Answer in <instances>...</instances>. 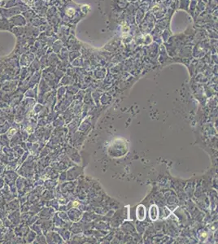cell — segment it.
<instances>
[{
	"label": "cell",
	"mask_w": 218,
	"mask_h": 244,
	"mask_svg": "<svg viewBox=\"0 0 218 244\" xmlns=\"http://www.w3.org/2000/svg\"><path fill=\"white\" fill-rule=\"evenodd\" d=\"M3 178L4 179V182L8 186H11L12 184L16 183V181L19 177L17 172L15 170H8L6 169L4 173L3 174Z\"/></svg>",
	"instance_id": "3"
},
{
	"label": "cell",
	"mask_w": 218,
	"mask_h": 244,
	"mask_svg": "<svg viewBox=\"0 0 218 244\" xmlns=\"http://www.w3.org/2000/svg\"><path fill=\"white\" fill-rule=\"evenodd\" d=\"M5 170H6V165L3 164V163H1V164H0V177L3 176V174L4 173Z\"/></svg>",
	"instance_id": "30"
},
{
	"label": "cell",
	"mask_w": 218,
	"mask_h": 244,
	"mask_svg": "<svg viewBox=\"0 0 218 244\" xmlns=\"http://www.w3.org/2000/svg\"><path fill=\"white\" fill-rule=\"evenodd\" d=\"M4 185H5V182H4L3 178V177H0V189H2Z\"/></svg>",
	"instance_id": "31"
},
{
	"label": "cell",
	"mask_w": 218,
	"mask_h": 244,
	"mask_svg": "<svg viewBox=\"0 0 218 244\" xmlns=\"http://www.w3.org/2000/svg\"><path fill=\"white\" fill-rule=\"evenodd\" d=\"M20 201L17 198H15L13 199L10 200L7 202L6 205H5V209L8 211V212H12V211H16V210H20Z\"/></svg>",
	"instance_id": "5"
},
{
	"label": "cell",
	"mask_w": 218,
	"mask_h": 244,
	"mask_svg": "<svg viewBox=\"0 0 218 244\" xmlns=\"http://www.w3.org/2000/svg\"><path fill=\"white\" fill-rule=\"evenodd\" d=\"M29 227H30V230H34V232L36 233V234H38V235L41 234V228H40V226L38 225V223H34V224L31 225Z\"/></svg>",
	"instance_id": "22"
},
{
	"label": "cell",
	"mask_w": 218,
	"mask_h": 244,
	"mask_svg": "<svg viewBox=\"0 0 218 244\" xmlns=\"http://www.w3.org/2000/svg\"><path fill=\"white\" fill-rule=\"evenodd\" d=\"M2 225H3V222H2V220H0V227H1Z\"/></svg>",
	"instance_id": "34"
},
{
	"label": "cell",
	"mask_w": 218,
	"mask_h": 244,
	"mask_svg": "<svg viewBox=\"0 0 218 244\" xmlns=\"http://www.w3.org/2000/svg\"><path fill=\"white\" fill-rule=\"evenodd\" d=\"M3 225L4 227H6V228H10V229H14L15 228L14 225L12 224V222L8 220V218L5 219L4 220H3Z\"/></svg>",
	"instance_id": "24"
},
{
	"label": "cell",
	"mask_w": 218,
	"mask_h": 244,
	"mask_svg": "<svg viewBox=\"0 0 218 244\" xmlns=\"http://www.w3.org/2000/svg\"><path fill=\"white\" fill-rule=\"evenodd\" d=\"M20 136H21V138H22V140L24 141V142H26L27 139H28L29 134L26 130H22V129H20Z\"/></svg>",
	"instance_id": "25"
},
{
	"label": "cell",
	"mask_w": 218,
	"mask_h": 244,
	"mask_svg": "<svg viewBox=\"0 0 218 244\" xmlns=\"http://www.w3.org/2000/svg\"><path fill=\"white\" fill-rule=\"evenodd\" d=\"M38 217L36 216V215H35V214H34H34H31V215H30V216H29V218L28 221L26 222V225H29V226H30V225H33V224H34V223H35V222H36L37 220H38Z\"/></svg>",
	"instance_id": "20"
},
{
	"label": "cell",
	"mask_w": 218,
	"mask_h": 244,
	"mask_svg": "<svg viewBox=\"0 0 218 244\" xmlns=\"http://www.w3.org/2000/svg\"><path fill=\"white\" fill-rule=\"evenodd\" d=\"M17 199L20 201V204H24V203L27 202V194H25V195H18L17 196Z\"/></svg>",
	"instance_id": "29"
},
{
	"label": "cell",
	"mask_w": 218,
	"mask_h": 244,
	"mask_svg": "<svg viewBox=\"0 0 218 244\" xmlns=\"http://www.w3.org/2000/svg\"><path fill=\"white\" fill-rule=\"evenodd\" d=\"M15 237H16V234H15L14 230H13V229L8 228L3 242L4 243H12V240L14 239Z\"/></svg>",
	"instance_id": "10"
},
{
	"label": "cell",
	"mask_w": 218,
	"mask_h": 244,
	"mask_svg": "<svg viewBox=\"0 0 218 244\" xmlns=\"http://www.w3.org/2000/svg\"><path fill=\"white\" fill-rule=\"evenodd\" d=\"M0 164H1V161H0Z\"/></svg>",
	"instance_id": "35"
},
{
	"label": "cell",
	"mask_w": 218,
	"mask_h": 244,
	"mask_svg": "<svg viewBox=\"0 0 218 244\" xmlns=\"http://www.w3.org/2000/svg\"><path fill=\"white\" fill-rule=\"evenodd\" d=\"M34 161H27L25 160L16 170L19 176L25 178H32L34 176Z\"/></svg>",
	"instance_id": "1"
},
{
	"label": "cell",
	"mask_w": 218,
	"mask_h": 244,
	"mask_svg": "<svg viewBox=\"0 0 218 244\" xmlns=\"http://www.w3.org/2000/svg\"><path fill=\"white\" fill-rule=\"evenodd\" d=\"M19 164H18V159H14V160H10V161H8V164H6V169L8 170H15L16 171L19 168Z\"/></svg>",
	"instance_id": "12"
},
{
	"label": "cell",
	"mask_w": 218,
	"mask_h": 244,
	"mask_svg": "<svg viewBox=\"0 0 218 244\" xmlns=\"http://www.w3.org/2000/svg\"><path fill=\"white\" fill-rule=\"evenodd\" d=\"M36 233L34 232V230H30L27 234L24 235L23 238H24V240L25 243H31L34 241L35 238H36Z\"/></svg>",
	"instance_id": "11"
},
{
	"label": "cell",
	"mask_w": 218,
	"mask_h": 244,
	"mask_svg": "<svg viewBox=\"0 0 218 244\" xmlns=\"http://www.w3.org/2000/svg\"><path fill=\"white\" fill-rule=\"evenodd\" d=\"M12 243H25V242H24V238H23V237L16 236L14 238V239L12 240Z\"/></svg>",
	"instance_id": "27"
},
{
	"label": "cell",
	"mask_w": 218,
	"mask_h": 244,
	"mask_svg": "<svg viewBox=\"0 0 218 244\" xmlns=\"http://www.w3.org/2000/svg\"><path fill=\"white\" fill-rule=\"evenodd\" d=\"M6 204H7L6 199H4L3 195V194L1 193V191H0V208H5V205H6Z\"/></svg>",
	"instance_id": "28"
},
{
	"label": "cell",
	"mask_w": 218,
	"mask_h": 244,
	"mask_svg": "<svg viewBox=\"0 0 218 244\" xmlns=\"http://www.w3.org/2000/svg\"><path fill=\"white\" fill-rule=\"evenodd\" d=\"M3 148V145L0 143V151H2Z\"/></svg>",
	"instance_id": "33"
},
{
	"label": "cell",
	"mask_w": 218,
	"mask_h": 244,
	"mask_svg": "<svg viewBox=\"0 0 218 244\" xmlns=\"http://www.w3.org/2000/svg\"><path fill=\"white\" fill-rule=\"evenodd\" d=\"M0 143L3 146H8L10 145V139L8 138L6 134H0Z\"/></svg>",
	"instance_id": "15"
},
{
	"label": "cell",
	"mask_w": 218,
	"mask_h": 244,
	"mask_svg": "<svg viewBox=\"0 0 218 244\" xmlns=\"http://www.w3.org/2000/svg\"><path fill=\"white\" fill-rule=\"evenodd\" d=\"M8 219L14 225L15 227L20 224V210L12 211L8 214Z\"/></svg>",
	"instance_id": "4"
},
{
	"label": "cell",
	"mask_w": 218,
	"mask_h": 244,
	"mask_svg": "<svg viewBox=\"0 0 218 244\" xmlns=\"http://www.w3.org/2000/svg\"><path fill=\"white\" fill-rule=\"evenodd\" d=\"M13 230H14L16 236L24 237L30 230V227L25 224H20L19 225L16 226Z\"/></svg>",
	"instance_id": "6"
},
{
	"label": "cell",
	"mask_w": 218,
	"mask_h": 244,
	"mask_svg": "<svg viewBox=\"0 0 218 244\" xmlns=\"http://www.w3.org/2000/svg\"><path fill=\"white\" fill-rule=\"evenodd\" d=\"M7 230H8V228L6 227H4L3 225H2L0 227V241L2 242H3L4 238H5V235H6Z\"/></svg>",
	"instance_id": "21"
},
{
	"label": "cell",
	"mask_w": 218,
	"mask_h": 244,
	"mask_svg": "<svg viewBox=\"0 0 218 244\" xmlns=\"http://www.w3.org/2000/svg\"><path fill=\"white\" fill-rule=\"evenodd\" d=\"M13 151H14L15 158H20V156L24 154V151L23 150V148L20 146V145H16V146H13Z\"/></svg>",
	"instance_id": "14"
},
{
	"label": "cell",
	"mask_w": 218,
	"mask_h": 244,
	"mask_svg": "<svg viewBox=\"0 0 218 244\" xmlns=\"http://www.w3.org/2000/svg\"><path fill=\"white\" fill-rule=\"evenodd\" d=\"M11 125H12V124L8 121H5L3 124L0 125V134H6L7 131L10 129Z\"/></svg>",
	"instance_id": "16"
},
{
	"label": "cell",
	"mask_w": 218,
	"mask_h": 244,
	"mask_svg": "<svg viewBox=\"0 0 218 244\" xmlns=\"http://www.w3.org/2000/svg\"><path fill=\"white\" fill-rule=\"evenodd\" d=\"M30 208V204L29 202H25L24 204H20V213H22V212H29Z\"/></svg>",
	"instance_id": "18"
},
{
	"label": "cell",
	"mask_w": 218,
	"mask_h": 244,
	"mask_svg": "<svg viewBox=\"0 0 218 244\" xmlns=\"http://www.w3.org/2000/svg\"><path fill=\"white\" fill-rule=\"evenodd\" d=\"M30 215L31 214H30L29 212H22V213H20V224H25L26 225V222L28 221Z\"/></svg>",
	"instance_id": "17"
},
{
	"label": "cell",
	"mask_w": 218,
	"mask_h": 244,
	"mask_svg": "<svg viewBox=\"0 0 218 244\" xmlns=\"http://www.w3.org/2000/svg\"><path fill=\"white\" fill-rule=\"evenodd\" d=\"M3 151L4 153L8 156V160H9V161H10V160H14V159H16L15 158V154H14V151H13V148L11 147L10 146H3Z\"/></svg>",
	"instance_id": "13"
},
{
	"label": "cell",
	"mask_w": 218,
	"mask_h": 244,
	"mask_svg": "<svg viewBox=\"0 0 218 244\" xmlns=\"http://www.w3.org/2000/svg\"><path fill=\"white\" fill-rule=\"evenodd\" d=\"M8 212L5 209V208H0V220H2V222L3 220H4L5 219L8 218Z\"/></svg>",
	"instance_id": "23"
},
{
	"label": "cell",
	"mask_w": 218,
	"mask_h": 244,
	"mask_svg": "<svg viewBox=\"0 0 218 244\" xmlns=\"http://www.w3.org/2000/svg\"><path fill=\"white\" fill-rule=\"evenodd\" d=\"M22 138H21V136H20V131L16 133V134H14L12 138H10V145L9 146L11 147H13V146H16V145H20V142H22Z\"/></svg>",
	"instance_id": "8"
},
{
	"label": "cell",
	"mask_w": 218,
	"mask_h": 244,
	"mask_svg": "<svg viewBox=\"0 0 218 244\" xmlns=\"http://www.w3.org/2000/svg\"><path fill=\"white\" fill-rule=\"evenodd\" d=\"M136 215L138 220H139L140 221L145 220V218H146V209H145V207L143 205H139L137 208Z\"/></svg>",
	"instance_id": "9"
},
{
	"label": "cell",
	"mask_w": 218,
	"mask_h": 244,
	"mask_svg": "<svg viewBox=\"0 0 218 244\" xmlns=\"http://www.w3.org/2000/svg\"><path fill=\"white\" fill-rule=\"evenodd\" d=\"M0 191H1V193L3 194V195L4 199H6L7 202L13 199L16 198V196L11 192L10 189H9V186H8V185H7L6 183H5V185H4L2 189H0Z\"/></svg>",
	"instance_id": "7"
},
{
	"label": "cell",
	"mask_w": 218,
	"mask_h": 244,
	"mask_svg": "<svg viewBox=\"0 0 218 244\" xmlns=\"http://www.w3.org/2000/svg\"><path fill=\"white\" fill-rule=\"evenodd\" d=\"M20 129L26 130L29 134H31V133H34V130L36 128L37 121L33 117L25 116L24 120L20 123Z\"/></svg>",
	"instance_id": "2"
},
{
	"label": "cell",
	"mask_w": 218,
	"mask_h": 244,
	"mask_svg": "<svg viewBox=\"0 0 218 244\" xmlns=\"http://www.w3.org/2000/svg\"><path fill=\"white\" fill-rule=\"evenodd\" d=\"M0 161H1V163L5 164V165H6V164L8 163V161H9V160H8V156L4 153L3 150L0 151Z\"/></svg>",
	"instance_id": "19"
},
{
	"label": "cell",
	"mask_w": 218,
	"mask_h": 244,
	"mask_svg": "<svg viewBox=\"0 0 218 244\" xmlns=\"http://www.w3.org/2000/svg\"><path fill=\"white\" fill-rule=\"evenodd\" d=\"M5 121H7V120H5V119H4L3 116L2 115H1V113H0V125L3 124V123H4V122H5Z\"/></svg>",
	"instance_id": "32"
},
{
	"label": "cell",
	"mask_w": 218,
	"mask_h": 244,
	"mask_svg": "<svg viewBox=\"0 0 218 244\" xmlns=\"http://www.w3.org/2000/svg\"><path fill=\"white\" fill-rule=\"evenodd\" d=\"M38 141V138L35 136V134L34 133H31V134H29L28 139H27V142H29L31 143H35V142Z\"/></svg>",
	"instance_id": "26"
}]
</instances>
